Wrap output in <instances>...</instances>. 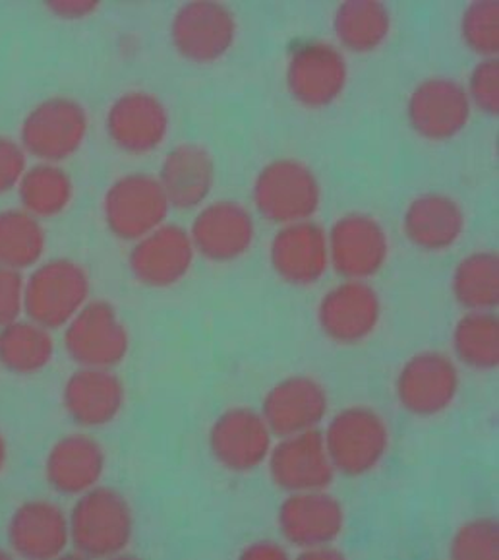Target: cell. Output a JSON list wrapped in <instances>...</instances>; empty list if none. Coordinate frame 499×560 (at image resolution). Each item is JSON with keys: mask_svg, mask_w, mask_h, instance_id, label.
I'll list each match as a JSON object with an SVG mask.
<instances>
[{"mask_svg": "<svg viewBox=\"0 0 499 560\" xmlns=\"http://www.w3.org/2000/svg\"><path fill=\"white\" fill-rule=\"evenodd\" d=\"M347 514L337 497L323 491L288 492L277 510V526L288 545L300 551L335 545L345 532Z\"/></svg>", "mask_w": 499, "mask_h": 560, "instance_id": "20", "label": "cell"}, {"mask_svg": "<svg viewBox=\"0 0 499 560\" xmlns=\"http://www.w3.org/2000/svg\"><path fill=\"white\" fill-rule=\"evenodd\" d=\"M55 340L51 330L34 320L17 318L0 328V366L10 374L32 376L51 365Z\"/></svg>", "mask_w": 499, "mask_h": 560, "instance_id": "29", "label": "cell"}, {"mask_svg": "<svg viewBox=\"0 0 499 560\" xmlns=\"http://www.w3.org/2000/svg\"><path fill=\"white\" fill-rule=\"evenodd\" d=\"M195 255L213 264L240 260L256 243L254 213L229 198L205 202L190 225Z\"/></svg>", "mask_w": 499, "mask_h": 560, "instance_id": "14", "label": "cell"}, {"mask_svg": "<svg viewBox=\"0 0 499 560\" xmlns=\"http://www.w3.org/2000/svg\"><path fill=\"white\" fill-rule=\"evenodd\" d=\"M451 291L465 311H494L499 303V255L473 250L459 260L451 276Z\"/></svg>", "mask_w": 499, "mask_h": 560, "instance_id": "30", "label": "cell"}, {"mask_svg": "<svg viewBox=\"0 0 499 560\" xmlns=\"http://www.w3.org/2000/svg\"><path fill=\"white\" fill-rule=\"evenodd\" d=\"M175 51L194 65H212L229 55L238 37L237 14L223 2L192 0L170 20Z\"/></svg>", "mask_w": 499, "mask_h": 560, "instance_id": "8", "label": "cell"}, {"mask_svg": "<svg viewBox=\"0 0 499 560\" xmlns=\"http://www.w3.org/2000/svg\"><path fill=\"white\" fill-rule=\"evenodd\" d=\"M90 132V115L70 95H51L27 110L20 127V144L27 158L43 163H62L76 155Z\"/></svg>", "mask_w": 499, "mask_h": 560, "instance_id": "5", "label": "cell"}, {"mask_svg": "<svg viewBox=\"0 0 499 560\" xmlns=\"http://www.w3.org/2000/svg\"><path fill=\"white\" fill-rule=\"evenodd\" d=\"M62 343L78 366L115 369L128 357L130 331L112 303L90 299L64 326Z\"/></svg>", "mask_w": 499, "mask_h": 560, "instance_id": "7", "label": "cell"}, {"mask_svg": "<svg viewBox=\"0 0 499 560\" xmlns=\"http://www.w3.org/2000/svg\"><path fill=\"white\" fill-rule=\"evenodd\" d=\"M263 419L275 436L312 431L322 424L330 411V394L318 378L308 374H290L273 384L262 399Z\"/></svg>", "mask_w": 499, "mask_h": 560, "instance_id": "22", "label": "cell"}, {"mask_svg": "<svg viewBox=\"0 0 499 560\" xmlns=\"http://www.w3.org/2000/svg\"><path fill=\"white\" fill-rule=\"evenodd\" d=\"M380 293L372 283L343 280L320 299L318 326L337 346L365 343L381 323Z\"/></svg>", "mask_w": 499, "mask_h": 560, "instance_id": "15", "label": "cell"}, {"mask_svg": "<svg viewBox=\"0 0 499 560\" xmlns=\"http://www.w3.org/2000/svg\"><path fill=\"white\" fill-rule=\"evenodd\" d=\"M68 522L70 547L85 559L119 557L134 539V510L122 492L107 485L76 497Z\"/></svg>", "mask_w": 499, "mask_h": 560, "instance_id": "1", "label": "cell"}, {"mask_svg": "<svg viewBox=\"0 0 499 560\" xmlns=\"http://www.w3.org/2000/svg\"><path fill=\"white\" fill-rule=\"evenodd\" d=\"M270 264L288 285H316L331 268L328 230L313 220L281 225L271 238Z\"/></svg>", "mask_w": 499, "mask_h": 560, "instance_id": "18", "label": "cell"}, {"mask_svg": "<svg viewBox=\"0 0 499 560\" xmlns=\"http://www.w3.org/2000/svg\"><path fill=\"white\" fill-rule=\"evenodd\" d=\"M47 9L60 20H85L95 14L99 9V2L95 0H51L47 2Z\"/></svg>", "mask_w": 499, "mask_h": 560, "instance_id": "38", "label": "cell"}, {"mask_svg": "<svg viewBox=\"0 0 499 560\" xmlns=\"http://www.w3.org/2000/svg\"><path fill=\"white\" fill-rule=\"evenodd\" d=\"M306 559H341L343 552L335 549V545H323V547H313L308 551H302Z\"/></svg>", "mask_w": 499, "mask_h": 560, "instance_id": "40", "label": "cell"}, {"mask_svg": "<svg viewBox=\"0 0 499 560\" xmlns=\"http://www.w3.org/2000/svg\"><path fill=\"white\" fill-rule=\"evenodd\" d=\"M461 390L458 361L443 351H420L406 359L395 378L401 409L415 417H436L448 411Z\"/></svg>", "mask_w": 499, "mask_h": 560, "instance_id": "9", "label": "cell"}, {"mask_svg": "<svg viewBox=\"0 0 499 560\" xmlns=\"http://www.w3.org/2000/svg\"><path fill=\"white\" fill-rule=\"evenodd\" d=\"M0 557H7V552L0 551Z\"/></svg>", "mask_w": 499, "mask_h": 560, "instance_id": "42", "label": "cell"}, {"mask_svg": "<svg viewBox=\"0 0 499 560\" xmlns=\"http://www.w3.org/2000/svg\"><path fill=\"white\" fill-rule=\"evenodd\" d=\"M92 298V278L72 258L41 260L26 278L24 313L47 330L64 328Z\"/></svg>", "mask_w": 499, "mask_h": 560, "instance_id": "3", "label": "cell"}, {"mask_svg": "<svg viewBox=\"0 0 499 560\" xmlns=\"http://www.w3.org/2000/svg\"><path fill=\"white\" fill-rule=\"evenodd\" d=\"M406 241L423 253H445L466 231V212L453 196L424 192L413 198L403 213Z\"/></svg>", "mask_w": 499, "mask_h": 560, "instance_id": "25", "label": "cell"}, {"mask_svg": "<svg viewBox=\"0 0 499 560\" xmlns=\"http://www.w3.org/2000/svg\"><path fill=\"white\" fill-rule=\"evenodd\" d=\"M157 178L170 208L182 212L202 208L217 180L215 158L205 145L195 142L175 145L163 158Z\"/></svg>", "mask_w": 499, "mask_h": 560, "instance_id": "26", "label": "cell"}, {"mask_svg": "<svg viewBox=\"0 0 499 560\" xmlns=\"http://www.w3.org/2000/svg\"><path fill=\"white\" fill-rule=\"evenodd\" d=\"M270 424L262 411L235 406L213 421L207 442L213 459L233 474H250L262 467L273 448Z\"/></svg>", "mask_w": 499, "mask_h": 560, "instance_id": "16", "label": "cell"}, {"mask_svg": "<svg viewBox=\"0 0 499 560\" xmlns=\"http://www.w3.org/2000/svg\"><path fill=\"white\" fill-rule=\"evenodd\" d=\"M322 434L335 474L341 476H368L390 452V424L378 409L365 404L337 411Z\"/></svg>", "mask_w": 499, "mask_h": 560, "instance_id": "2", "label": "cell"}, {"mask_svg": "<svg viewBox=\"0 0 499 560\" xmlns=\"http://www.w3.org/2000/svg\"><path fill=\"white\" fill-rule=\"evenodd\" d=\"M7 462H9V442H7V436L0 431V474L4 471Z\"/></svg>", "mask_w": 499, "mask_h": 560, "instance_id": "41", "label": "cell"}, {"mask_svg": "<svg viewBox=\"0 0 499 560\" xmlns=\"http://www.w3.org/2000/svg\"><path fill=\"white\" fill-rule=\"evenodd\" d=\"M265 464L273 485L285 492L323 491L335 479V467L318 429L281 436Z\"/></svg>", "mask_w": 499, "mask_h": 560, "instance_id": "19", "label": "cell"}, {"mask_svg": "<svg viewBox=\"0 0 499 560\" xmlns=\"http://www.w3.org/2000/svg\"><path fill=\"white\" fill-rule=\"evenodd\" d=\"M451 559L494 560L499 557V524L494 518H474L459 527L451 547Z\"/></svg>", "mask_w": 499, "mask_h": 560, "instance_id": "34", "label": "cell"}, {"mask_svg": "<svg viewBox=\"0 0 499 560\" xmlns=\"http://www.w3.org/2000/svg\"><path fill=\"white\" fill-rule=\"evenodd\" d=\"M461 37L471 51L480 59L498 57L499 52V2L476 0L461 14Z\"/></svg>", "mask_w": 499, "mask_h": 560, "instance_id": "33", "label": "cell"}, {"mask_svg": "<svg viewBox=\"0 0 499 560\" xmlns=\"http://www.w3.org/2000/svg\"><path fill=\"white\" fill-rule=\"evenodd\" d=\"M27 167V153L20 140L0 135V196L17 188Z\"/></svg>", "mask_w": 499, "mask_h": 560, "instance_id": "37", "label": "cell"}, {"mask_svg": "<svg viewBox=\"0 0 499 560\" xmlns=\"http://www.w3.org/2000/svg\"><path fill=\"white\" fill-rule=\"evenodd\" d=\"M47 250L43 221L24 208L0 210V264L24 272L41 262Z\"/></svg>", "mask_w": 499, "mask_h": 560, "instance_id": "31", "label": "cell"}, {"mask_svg": "<svg viewBox=\"0 0 499 560\" xmlns=\"http://www.w3.org/2000/svg\"><path fill=\"white\" fill-rule=\"evenodd\" d=\"M285 82L290 97L306 109H325L345 94L348 62L330 42L298 45L288 57Z\"/></svg>", "mask_w": 499, "mask_h": 560, "instance_id": "12", "label": "cell"}, {"mask_svg": "<svg viewBox=\"0 0 499 560\" xmlns=\"http://www.w3.org/2000/svg\"><path fill=\"white\" fill-rule=\"evenodd\" d=\"M107 454L102 442L87 433H70L52 444L43 466L45 481L60 497H80L105 476Z\"/></svg>", "mask_w": 499, "mask_h": 560, "instance_id": "24", "label": "cell"}, {"mask_svg": "<svg viewBox=\"0 0 499 560\" xmlns=\"http://www.w3.org/2000/svg\"><path fill=\"white\" fill-rule=\"evenodd\" d=\"M102 210L112 237L135 243L167 221L170 205L157 175L132 171L107 188Z\"/></svg>", "mask_w": 499, "mask_h": 560, "instance_id": "6", "label": "cell"}, {"mask_svg": "<svg viewBox=\"0 0 499 560\" xmlns=\"http://www.w3.org/2000/svg\"><path fill=\"white\" fill-rule=\"evenodd\" d=\"M16 190L22 208L41 221L62 215L76 195L74 180L59 163L29 165Z\"/></svg>", "mask_w": 499, "mask_h": 560, "instance_id": "28", "label": "cell"}, {"mask_svg": "<svg viewBox=\"0 0 499 560\" xmlns=\"http://www.w3.org/2000/svg\"><path fill=\"white\" fill-rule=\"evenodd\" d=\"M62 408L84 429H99L119 419L127 406V386L115 369L80 366L62 386Z\"/></svg>", "mask_w": 499, "mask_h": 560, "instance_id": "23", "label": "cell"}, {"mask_svg": "<svg viewBox=\"0 0 499 560\" xmlns=\"http://www.w3.org/2000/svg\"><path fill=\"white\" fill-rule=\"evenodd\" d=\"M328 241L331 268L343 280H372L390 260V233L370 213L341 215L328 231Z\"/></svg>", "mask_w": 499, "mask_h": 560, "instance_id": "11", "label": "cell"}, {"mask_svg": "<svg viewBox=\"0 0 499 560\" xmlns=\"http://www.w3.org/2000/svg\"><path fill=\"white\" fill-rule=\"evenodd\" d=\"M473 119V103L465 84L455 78L430 77L415 85L406 102V120L426 142H449Z\"/></svg>", "mask_w": 499, "mask_h": 560, "instance_id": "10", "label": "cell"}, {"mask_svg": "<svg viewBox=\"0 0 499 560\" xmlns=\"http://www.w3.org/2000/svg\"><path fill=\"white\" fill-rule=\"evenodd\" d=\"M242 557L256 560H280L287 559L288 552L280 544L263 539V541H254V544L248 545L242 551Z\"/></svg>", "mask_w": 499, "mask_h": 560, "instance_id": "39", "label": "cell"}, {"mask_svg": "<svg viewBox=\"0 0 499 560\" xmlns=\"http://www.w3.org/2000/svg\"><path fill=\"white\" fill-rule=\"evenodd\" d=\"M453 351L459 363L473 371L499 365V318L494 311H466L453 328Z\"/></svg>", "mask_w": 499, "mask_h": 560, "instance_id": "32", "label": "cell"}, {"mask_svg": "<svg viewBox=\"0 0 499 560\" xmlns=\"http://www.w3.org/2000/svg\"><path fill=\"white\" fill-rule=\"evenodd\" d=\"M10 551L32 560L62 557L70 547L67 510L51 499H27L12 512L7 527Z\"/></svg>", "mask_w": 499, "mask_h": 560, "instance_id": "21", "label": "cell"}, {"mask_svg": "<svg viewBox=\"0 0 499 560\" xmlns=\"http://www.w3.org/2000/svg\"><path fill=\"white\" fill-rule=\"evenodd\" d=\"M322 183L295 158H280L263 165L256 175L252 202L263 220L275 225L313 220L322 206Z\"/></svg>", "mask_w": 499, "mask_h": 560, "instance_id": "4", "label": "cell"}, {"mask_svg": "<svg viewBox=\"0 0 499 560\" xmlns=\"http://www.w3.org/2000/svg\"><path fill=\"white\" fill-rule=\"evenodd\" d=\"M195 248L187 228L165 221L157 230L132 243L128 268L134 280L152 289H169L187 278Z\"/></svg>", "mask_w": 499, "mask_h": 560, "instance_id": "17", "label": "cell"}, {"mask_svg": "<svg viewBox=\"0 0 499 560\" xmlns=\"http://www.w3.org/2000/svg\"><path fill=\"white\" fill-rule=\"evenodd\" d=\"M105 130L120 152L142 158L165 144L169 137L170 113L159 95L128 90L110 103Z\"/></svg>", "mask_w": 499, "mask_h": 560, "instance_id": "13", "label": "cell"}, {"mask_svg": "<svg viewBox=\"0 0 499 560\" xmlns=\"http://www.w3.org/2000/svg\"><path fill=\"white\" fill-rule=\"evenodd\" d=\"M468 100L486 115H498L499 113V59H480L468 74L465 85Z\"/></svg>", "mask_w": 499, "mask_h": 560, "instance_id": "35", "label": "cell"}, {"mask_svg": "<svg viewBox=\"0 0 499 560\" xmlns=\"http://www.w3.org/2000/svg\"><path fill=\"white\" fill-rule=\"evenodd\" d=\"M393 16L378 0H347L333 14V34L347 51L368 55L390 39Z\"/></svg>", "mask_w": 499, "mask_h": 560, "instance_id": "27", "label": "cell"}, {"mask_svg": "<svg viewBox=\"0 0 499 560\" xmlns=\"http://www.w3.org/2000/svg\"><path fill=\"white\" fill-rule=\"evenodd\" d=\"M26 278L0 264V328L17 320L24 313Z\"/></svg>", "mask_w": 499, "mask_h": 560, "instance_id": "36", "label": "cell"}]
</instances>
